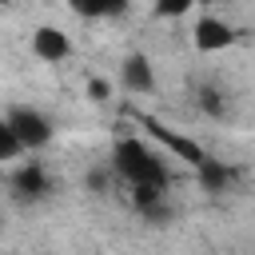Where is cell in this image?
<instances>
[{
	"instance_id": "6da1fadb",
	"label": "cell",
	"mask_w": 255,
	"mask_h": 255,
	"mask_svg": "<svg viewBox=\"0 0 255 255\" xmlns=\"http://www.w3.org/2000/svg\"><path fill=\"white\" fill-rule=\"evenodd\" d=\"M112 171L120 183H167L171 187V171H167V155L155 151L151 143L128 135V139H116L112 143Z\"/></svg>"
},
{
	"instance_id": "4fadbf2b",
	"label": "cell",
	"mask_w": 255,
	"mask_h": 255,
	"mask_svg": "<svg viewBox=\"0 0 255 255\" xmlns=\"http://www.w3.org/2000/svg\"><path fill=\"white\" fill-rule=\"evenodd\" d=\"M68 8L76 16H84V20H104L100 16V0H68Z\"/></svg>"
},
{
	"instance_id": "8992f818",
	"label": "cell",
	"mask_w": 255,
	"mask_h": 255,
	"mask_svg": "<svg viewBox=\"0 0 255 255\" xmlns=\"http://www.w3.org/2000/svg\"><path fill=\"white\" fill-rule=\"evenodd\" d=\"M120 84H124L131 96H147V92L155 88V68H151V60H147L143 52H128V56L120 60Z\"/></svg>"
},
{
	"instance_id": "52a82bcc",
	"label": "cell",
	"mask_w": 255,
	"mask_h": 255,
	"mask_svg": "<svg viewBox=\"0 0 255 255\" xmlns=\"http://www.w3.org/2000/svg\"><path fill=\"white\" fill-rule=\"evenodd\" d=\"M195 179H199L203 191L219 195V191H231L235 171H231V163H223V159H215V155H203V159L195 163Z\"/></svg>"
},
{
	"instance_id": "5b68a950",
	"label": "cell",
	"mask_w": 255,
	"mask_h": 255,
	"mask_svg": "<svg viewBox=\"0 0 255 255\" xmlns=\"http://www.w3.org/2000/svg\"><path fill=\"white\" fill-rule=\"evenodd\" d=\"M235 40H239V32L223 20V16H199L195 24H191V44H195V52H207V56H215V52H227V48H235Z\"/></svg>"
},
{
	"instance_id": "3957f363",
	"label": "cell",
	"mask_w": 255,
	"mask_h": 255,
	"mask_svg": "<svg viewBox=\"0 0 255 255\" xmlns=\"http://www.w3.org/2000/svg\"><path fill=\"white\" fill-rule=\"evenodd\" d=\"M48 191H52V175H48V167L40 159L12 163V171H8V195L16 203H40V199H48Z\"/></svg>"
},
{
	"instance_id": "9c48e42d",
	"label": "cell",
	"mask_w": 255,
	"mask_h": 255,
	"mask_svg": "<svg viewBox=\"0 0 255 255\" xmlns=\"http://www.w3.org/2000/svg\"><path fill=\"white\" fill-rule=\"evenodd\" d=\"M24 155H28L24 139L16 135V128H12L8 120H0V163H8V167H12V163H20Z\"/></svg>"
},
{
	"instance_id": "277c9868",
	"label": "cell",
	"mask_w": 255,
	"mask_h": 255,
	"mask_svg": "<svg viewBox=\"0 0 255 255\" xmlns=\"http://www.w3.org/2000/svg\"><path fill=\"white\" fill-rule=\"evenodd\" d=\"M28 48H32V56H36L40 64H64V60H72V52H76L72 36H68L60 24H36L32 36H28Z\"/></svg>"
},
{
	"instance_id": "5bb4252c",
	"label": "cell",
	"mask_w": 255,
	"mask_h": 255,
	"mask_svg": "<svg viewBox=\"0 0 255 255\" xmlns=\"http://www.w3.org/2000/svg\"><path fill=\"white\" fill-rule=\"evenodd\" d=\"M131 8V0H100V16L104 20H116V16H124Z\"/></svg>"
},
{
	"instance_id": "8fae6325",
	"label": "cell",
	"mask_w": 255,
	"mask_h": 255,
	"mask_svg": "<svg viewBox=\"0 0 255 255\" xmlns=\"http://www.w3.org/2000/svg\"><path fill=\"white\" fill-rule=\"evenodd\" d=\"M84 96H88L92 104H108V100H112V84H108L104 76H92L88 88H84Z\"/></svg>"
},
{
	"instance_id": "ba28073f",
	"label": "cell",
	"mask_w": 255,
	"mask_h": 255,
	"mask_svg": "<svg viewBox=\"0 0 255 255\" xmlns=\"http://www.w3.org/2000/svg\"><path fill=\"white\" fill-rule=\"evenodd\" d=\"M151 131H155V135H159V139H163V143H167V147H171L175 155H183V159H187L191 167H195V163H199V159L207 155V151H203V147H199L195 139H187V135H175V131H171V128H163V124H151Z\"/></svg>"
},
{
	"instance_id": "7c38bea8",
	"label": "cell",
	"mask_w": 255,
	"mask_h": 255,
	"mask_svg": "<svg viewBox=\"0 0 255 255\" xmlns=\"http://www.w3.org/2000/svg\"><path fill=\"white\" fill-rule=\"evenodd\" d=\"M199 108L211 112V116H223V96H219L215 88H203V92H199Z\"/></svg>"
},
{
	"instance_id": "7a4b0ae2",
	"label": "cell",
	"mask_w": 255,
	"mask_h": 255,
	"mask_svg": "<svg viewBox=\"0 0 255 255\" xmlns=\"http://www.w3.org/2000/svg\"><path fill=\"white\" fill-rule=\"evenodd\" d=\"M4 120L16 128V135L24 139L28 151H44V147L56 139V124H52V116L40 112V108H32V104H12V108L4 112Z\"/></svg>"
},
{
	"instance_id": "30bf717a",
	"label": "cell",
	"mask_w": 255,
	"mask_h": 255,
	"mask_svg": "<svg viewBox=\"0 0 255 255\" xmlns=\"http://www.w3.org/2000/svg\"><path fill=\"white\" fill-rule=\"evenodd\" d=\"M191 4H195V0H151V12H155L159 20H179V16L191 12Z\"/></svg>"
}]
</instances>
